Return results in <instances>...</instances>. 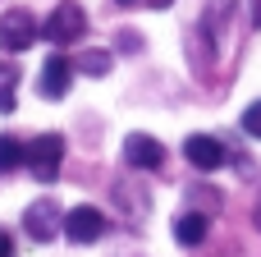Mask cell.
I'll list each match as a JSON object with an SVG mask.
<instances>
[{
    "label": "cell",
    "mask_w": 261,
    "mask_h": 257,
    "mask_svg": "<svg viewBox=\"0 0 261 257\" xmlns=\"http://www.w3.org/2000/svg\"><path fill=\"white\" fill-rule=\"evenodd\" d=\"M14 87H18V69L14 64H0V115H14V106H18Z\"/></svg>",
    "instance_id": "obj_11"
},
{
    "label": "cell",
    "mask_w": 261,
    "mask_h": 257,
    "mask_svg": "<svg viewBox=\"0 0 261 257\" xmlns=\"http://www.w3.org/2000/svg\"><path fill=\"white\" fill-rule=\"evenodd\" d=\"M18 166H28V147H23L14 133H0V175L18 170Z\"/></svg>",
    "instance_id": "obj_10"
},
{
    "label": "cell",
    "mask_w": 261,
    "mask_h": 257,
    "mask_svg": "<svg viewBox=\"0 0 261 257\" xmlns=\"http://www.w3.org/2000/svg\"><path fill=\"white\" fill-rule=\"evenodd\" d=\"M64 235L73 239V244H92V239H101L106 235V212H96V207H69L64 212Z\"/></svg>",
    "instance_id": "obj_5"
},
{
    "label": "cell",
    "mask_w": 261,
    "mask_h": 257,
    "mask_svg": "<svg viewBox=\"0 0 261 257\" xmlns=\"http://www.w3.org/2000/svg\"><path fill=\"white\" fill-rule=\"evenodd\" d=\"M252 28H261V0L252 5Z\"/></svg>",
    "instance_id": "obj_15"
},
{
    "label": "cell",
    "mask_w": 261,
    "mask_h": 257,
    "mask_svg": "<svg viewBox=\"0 0 261 257\" xmlns=\"http://www.w3.org/2000/svg\"><path fill=\"white\" fill-rule=\"evenodd\" d=\"M239 124H243V133H248V138H261V101H252V106L243 110V120H239Z\"/></svg>",
    "instance_id": "obj_13"
},
{
    "label": "cell",
    "mask_w": 261,
    "mask_h": 257,
    "mask_svg": "<svg viewBox=\"0 0 261 257\" xmlns=\"http://www.w3.org/2000/svg\"><path fill=\"white\" fill-rule=\"evenodd\" d=\"M151 5H156V9H165V5H170V0H151Z\"/></svg>",
    "instance_id": "obj_17"
},
{
    "label": "cell",
    "mask_w": 261,
    "mask_h": 257,
    "mask_svg": "<svg viewBox=\"0 0 261 257\" xmlns=\"http://www.w3.org/2000/svg\"><path fill=\"white\" fill-rule=\"evenodd\" d=\"M110 64H115V60H110L106 51H87V55L78 60V69H83V74H92V78H101V74H110Z\"/></svg>",
    "instance_id": "obj_12"
},
{
    "label": "cell",
    "mask_w": 261,
    "mask_h": 257,
    "mask_svg": "<svg viewBox=\"0 0 261 257\" xmlns=\"http://www.w3.org/2000/svg\"><path fill=\"white\" fill-rule=\"evenodd\" d=\"M124 161H128L133 170H156V166L165 161V147H161L151 133H128V138H124Z\"/></svg>",
    "instance_id": "obj_8"
},
{
    "label": "cell",
    "mask_w": 261,
    "mask_h": 257,
    "mask_svg": "<svg viewBox=\"0 0 261 257\" xmlns=\"http://www.w3.org/2000/svg\"><path fill=\"white\" fill-rule=\"evenodd\" d=\"M60 161H64V138L60 133H41V138L28 143V170H32V179L50 184L60 175Z\"/></svg>",
    "instance_id": "obj_2"
},
{
    "label": "cell",
    "mask_w": 261,
    "mask_h": 257,
    "mask_svg": "<svg viewBox=\"0 0 261 257\" xmlns=\"http://www.w3.org/2000/svg\"><path fill=\"white\" fill-rule=\"evenodd\" d=\"M23 230L37 239V244H50L55 235H64V212L55 202H32L23 212Z\"/></svg>",
    "instance_id": "obj_4"
},
{
    "label": "cell",
    "mask_w": 261,
    "mask_h": 257,
    "mask_svg": "<svg viewBox=\"0 0 261 257\" xmlns=\"http://www.w3.org/2000/svg\"><path fill=\"white\" fill-rule=\"evenodd\" d=\"M252 221H257V230H261V202H257V212H252Z\"/></svg>",
    "instance_id": "obj_16"
},
{
    "label": "cell",
    "mask_w": 261,
    "mask_h": 257,
    "mask_svg": "<svg viewBox=\"0 0 261 257\" xmlns=\"http://www.w3.org/2000/svg\"><path fill=\"white\" fill-rule=\"evenodd\" d=\"M184 156H188L193 170H206V175L225 166V147H220V138H211V133H193V138L184 143Z\"/></svg>",
    "instance_id": "obj_6"
},
{
    "label": "cell",
    "mask_w": 261,
    "mask_h": 257,
    "mask_svg": "<svg viewBox=\"0 0 261 257\" xmlns=\"http://www.w3.org/2000/svg\"><path fill=\"white\" fill-rule=\"evenodd\" d=\"M83 32H87V14H83V5L64 0V5H55V9H50V18H46V41L69 46V41H78Z\"/></svg>",
    "instance_id": "obj_3"
},
{
    "label": "cell",
    "mask_w": 261,
    "mask_h": 257,
    "mask_svg": "<svg viewBox=\"0 0 261 257\" xmlns=\"http://www.w3.org/2000/svg\"><path fill=\"white\" fill-rule=\"evenodd\" d=\"M119 5H133V0H119Z\"/></svg>",
    "instance_id": "obj_18"
},
{
    "label": "cell",
    "mask_w": 261,
    "mask_h": 257,
    "mask_svg": "<svg viewBox=\"0 0 261 257\" xmlns=\"http://www.w3.org/2000/svg\"><path fill=\"white\" fill-rule=\"evenodd\" d=\"M0 257H14V239H9L5 230H0Z\"/></svg>",
    "instance_id": "obj_14"
},
{
    "label": "cell",
    "mask_w": 261,
    "mask_h": 257,
    "mask_svg": "<svg viewBox=\"0 0 261 257\" xmlns=\"http://www.w3.org/2000/svg\"><path fill=\"white\" fill-rule=\"evenodd\" d=\"M69 83H73V60H64V55H50V60L41 64L37 92H41L46 101H55V97H64V92H69Z\"/></svg>",
    "instance_id": "obj_7"
},
{
    "label": "cell",
    "mask_w": 261,
    "mask_h": 257,
    "mask_svg": "<svg viewBox=\"0 0 261 257\" xmlns=\"http://www.w3.org/2000/svg\"><path fill=\"white\" fill-rule=\"evenodd\" d=\"M174 239H179L184 248H197V244L206 239V216H202V212H184V216L174 221Z\"/></svg>",
    "instance_id": "obj_9"
},
{
    "label": "cell",
    "mask_w": 261,
    "mask_h": 257,
    "mask_svg": "<svg viewBox=\"0 0 261 257\" xmlns=\"http://www.w3.org/2000/svg\"><path fill=\"white\" fill-rule=\"evenodd\" d=\"M37 37H46V23H37L32 18V9H5V18H0V46L5 51H28Z\"/></svg>",
    "instance_id": "obj_1"
}]
</instances>
